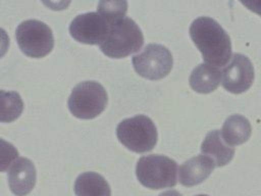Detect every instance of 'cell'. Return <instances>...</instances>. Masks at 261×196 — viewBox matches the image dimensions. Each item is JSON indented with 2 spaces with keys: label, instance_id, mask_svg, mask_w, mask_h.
<instances>
[{
  "label": "cell",
  "instance_id": "10",
  "mask_svg": "<svg viewBox=\"0 0 261 196\" xmlns=\"http://www.w3.org/2000/svg\"><path fill=\"white\" fill-rule=\"evenodd\" d=\"M36 184V168L32 160L19 157L8 170V185L16 196L28 195Z\"/></svg>",
  "mask_w": 261,
  "mask_h": 196
},
{
  "label": "cell",
  "instance_id": "13",
  "mask_svg": "<svg viewBox=\"0 0 261 196\" xmlns=\"http://www.w3.org/2000/svg\"><path fill=\"white\" fill-rule=\"evenodd\" d=\"M221 82V71L215 66L207 63H200L196 66L190 76V86L198 93L207 94L211 93Z\"/></svg>",
  "mask_w": 261,
  "mask_h": 196
},
{
  "label": "cell",
  "instance_id": "3",
  "mask_svg": "<svg viewBox=\"0 0 261 196\" xmlns=\"http://www.w3.org/2000/svg\"><path fill=\"white\" fill-rule=\"evenodd\" d=\"M177 163L165 156L151 154L142 156L136 167V175L139 182L153 190L171 188L176 185Z\"/></svg>",
  "mask_w": 261,
  "mask_h": 196
},
{
  "label": "cell",
  "instance_id": "22",
  "mask_svg": "<svg viewBox=\"0 0 261 196\" xmlns=\"http://www.w3.org/2000/svg\"><path fill=\"white\" fill-rule=\"evenodd\" d=\"M196 196H208V195H205V194H200V195H196Z\"/></svg>",
  "mask_w": 261,
  "mask_h": 196
},
{
  "label": "cell",
  "instance_id": "11",
  "mask_svg": "<svg viewBox=\"0 0 261 196\" xmlns=\"http://www.w3.org/2000/svg\"><path fill=\"white\" fill-rule=\"evenodd\" d=\"M214 160L207 155H197L185 161L178 169L179 183L192 187L204 182L215 167Z\"/></svg>",
  "mask_w": 261,
  "mask_h": 196
},
{
  "label": "cell",
  "instance_id": "20",
  "mask_svg": "<svg viewBox=\"0 0 261 196\" xmlns=\"http://www.w3.org/2000/svg\"><path fill=\"white\" fill-rule=\"evenodd\" d=\"M243 5H245L250 10L256 12L261 16V0L258 1H241Z\"/></svg>",
  "mask_w": 261,
  "mask_h": 196
},
{
  "label": "cell",
  "instance_id": "1",
  "mask_svg": "<svg viewBox=\"0 0 261 196\" xmlns=\"http://www.w3.org/2000/svg\"><path fill=\"white\" fill-rule=\"evenodd\" d=\"M189 32L207 64L224 66L231 58L230 38L215 19L200 16L193 20Z\"/></svg>",
  "mask_w": 261,
  "mask_h": 196
},
{
  "label": "cell",
  "instance_id": "7",
  "mask_svg": "<svg viewBox=\"0 0 261 196\" xmlns=\"http://www.w3.org/2000/svg\"><path fill=\"white\" fill-rule=\"evenodd\" d=\"M138 75L149 80H160L166 77L173 64L170 51L160 44H149L144 50L132 58Z\"/></svg>",
  "mask_w": 261,
  "mask_h": 196
},
{
  "label": "cell",
  "instance_id": "19",
  "mask_svg": "<svg viewBox=\"0 0 261 196\" xmlns=\"http://www.w3.org/2000/svg\"><path fill=\"white\" fill-rule=\"evenodd\" d=\"M9 37L7 33L0 28V58L7 52L9 48Z\"/></svg>",
  "mask_w": 261,
  "mask_h": 196
},
{
  "label": "cell",
  "instance_id": "5",
  "mask_svg": "<svg viewBox=\"0 0 261 196\" xmlns=\"http://www.w3.org/2000/svg\"><path fill=\"white\" fill-rule=\"evenodd\" d=\"M108 96L105 88L94 81L77 84L68 98V108L77 118L92 119L106 107Z\"/></svg>",
  "mask_w": 261,
  "mask_h": 196
},
{
  "label": "cell",
  "instance_id": "15",
  "mask_svg": "<svg viewBox=\"0 0 261 196\" xmlns=\"http://www.w3.org/2000/svg\"><path fill=\"white\" fill-rule=\"evenodd\" d=\"M76 196H111L109 184L101 175L94 172L81 174L74 182Z\"/></svg>",
  "mask_w": 261,
  "mask_h": 196
},
{
  "label": "cell",
  "instance_id": "8",
  "mask_svg": "<svg viewBox=\"0 0 261 196\" xmlns=\"http://www.w3.org/2000/svg\"><path fill=\"white\" fill-rule=\"evenodd\" d=\"M254 78V67L251 60L244 54L234 53L230 62L221 71V85L230 93L241 94L252 86Z\"/></svg>",
  "mask_w": 261,
  "mask_h": 196
},
{
  "label": "cell",
  "instance_id": "18",
  "mask_svg": "<svg viewBox=\"0 0 261 196\" xmlns=\"http://www.w3.org/2000/svg\"><path fill=\"white\" fill-rule=\"evenodd\" d=\"M17 157V149L9 142L0 138V173L5 172Z\"/></svg>",
  "mask_w": 261,
  "mask_h": 196
},
{
  "label": "cell",
  "instance_id": "17",
  "mask_svg": "<svg viewBox=\"0 0 261 196\" xmlns=\"http://www.w3.org/2000/svg\"><path fill=\"white\" fill-rule=\"evenodd\" d=\"M97 12L102 15L108 23L116 21L124 17L127 10V2L125 1H100L98 3Z\"/></svg>",
  "mask_w": 261,
  "mask_h": 196
},
{
  "label": "cell",
  "instance_id": "4",
  "mask_svg": "<svg viewBox=\"0 0 261 196\" xmlns=\"http://www.w3.org/2000/svg\"><path fill=\"white\" fill-rule=\"evenodd\" d=\"M116 136L122 145L137 153L151 151L158 138L153 120L143 114L121 120L116 127Z\"/></svg>",
  "mask_w": 261,
  "mask_h": 196
},
{
  "label": "cell",
  "instance_id": "2",
  "mask_svg": "<svg viewBox=\"0 0 261 196\" xmlns=\"http://www.w3.org/2000/svg\"><path fill=\"white\" fill-rule=\"evenodd\" d=\"M144 44V36L139 26L129 17L109 23L108 34L100 45V50L111 58H123L138 52Z\"/></svg>",
  "mask_w": 261,
  "mask_h": 196
},
{
  "label": "cell",
  "instance_id": "6",
  "mask_svg": "<svg viewBox=\"0 0 261 196\" xmlns=\"http://www.w3.org/2000/svg\"><path fill=\"white\" fill-rule=\"evenodd\" d=\"M15 38L20 50L29 57L41 58L49 54L54 46L51 29L43 21L28 19L17 26Z\"/></svg>",
  "mask_w": 261,
  "mask_h": 196
},
{
  "label": "cell",
  "instance_id": "16",
  "mask_svg": "<svg viewBox=\"0 0 261 196\" xmlns=\"http://www.w3.org/2000/svg\"><path fill=\"white\" fill-rule=\"evenodd\" d=\"M23 110V101L15 91L0 90V121L11 122L19 117Z\"/></svg>",
  "mask_w": 261,
  "mask_h": 196
},
{
  "label": "cell",
  "instance_id": "12",
  "mask_svg": "<svg viewBox=\"0 0 261 196\" xmlns=\"http://www.w3.org/2000/svg\"><path fill=\"white\" fill-rule=\"evenodd\" d=\"M202 153L211 157L216 166H224L230 162L234 155V148L227 145L220 134L219 130L210 131L201 145Z\"/></svg>",
  "mask_w": 261,
  "mask_h": 196
},
{
  "label": "cell",
  "instance_id": "21",
  "mask_svg": "<svg viewBox=\"0 0 261 196\" xmlns=\"http://www.w3.org/2000/svg\"><path fill=\"white\" fill-rule=\"evenodd\" d=\"M159 196H182L179 192H177L176 190H169V191H165L163 193H161Z\"/></svg>",
  "mask_w": 261,
  "mask_h": 196
},
{
  "label": "cell",
  "instance_id": "14",
  "mask_svg": "<svg viewBox=\"0 0 261 196\" xmlns=\"http://www.w3.org/2000/svg\"><path fill=\"white\" fill-rule=\"evenodd\" d=\"M252 128L249 119L241 114H232L228 116L221 129V137L223 141L231 145H241L248 141L251 137Z\"/></svg>",
  "mask_w": 261,
  "mask_h": 196
},
{
  "label": "cell",
  "instance_id": "9",
  "mask_svg": "<svg viewBox=\"0 0 261 196\" xmlns=\"http://www.w3.org/2000/svg\"><path fill=\"white\" fill-rule=\"evenodd\" d=\"M108 21L98 12L79 14L69 24L71 37L77 42L90 45H101L108 34Z\"/></svg>",
  "mask_w": 261,
  "mask_h": 196
}]
</instances>
